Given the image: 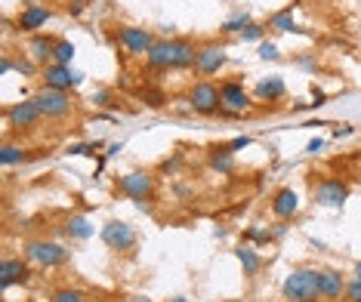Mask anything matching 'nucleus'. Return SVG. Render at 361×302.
I'll return each instance as SVG.
<instances>
[{
    "label": "nucleus",
    "mask_w": 361,
    "mask_h": 302,
    "mask_svg": "<svg viewBox=\"0 0 361 302\" xmlns=\"http://www.w3.org/2000/svg\"><path fill=\"white\" fill-rule=\"evenodd\" d=\"M65 234H68L71 241H87V238H93V225H90L87 216H71L68 222H65Z\"/></svg>",
    "instance_id": "nucleus-24"
},
{
    "label": "nucleus",
    "mask_w": 361,
    "mask_h": 302,
    "mask_svg": "<svg viewBox=\"0 0 361 302\" xmlns=\"http://www.w3.org/2000/svg\"><path fill=\"white\" fill-rule=\"evenodd\" d=\"M50 19H53V10H50V6L28 4L25 10L19 13V19H16V25H19V31H25V34H40V28H44Z\"/></svg>",
    "instance_id": "nucleus-16"
},
{
    "label": "nucleus",
    "mask_w": 361,
    "mask_h": 302,
    "mask_svg": "<svg viewBox=\"0 0 361 302\" xmlns=\"http://www.w3.org/2000/svg\"><path fill=\"white\" fill-rule=\"evenodd\" d=\"M118 191L124 198L136 201L139 210H149L145 201L154 198V173H149V170H130V173L118 176Z\"/></svg>",
    "instance_id": "nucleus-3"
},
{
    "label": "nucleus",
    "mask_w": 361,
    "mask_h": 302,
    "mask_svg": "<svg viewBox=\"0 0 361 302\" xmlns=\"http://www.w3.org/2000/svg\"><path fill=\"white\" fill-rule=\"evenodd\" d=\"M22 256L40 268H59L71 259V250L65 247V244H56V241H47V238H31V241L22 244Z\"/></svg>",
    "instance_id": "nucleus-2"
},
{
    "label": "nucleus",
    "mask_w": 361,
    "mask_h": 302,
    "mask_svg": "<svg viewBox=\"0 0 361 302\" xmlns=\"http://www.w3.org/2000/svg\"><path fill=\"white\" fill-rule=\"evenodd\" d=\"M278 56H281V53H278V44H272V40H262V44H259V59L262 62H275Z\"/></svg>",
    "instance_id": "nucleus-30"
},
{
    "label": "nucleus",
    "mask_w": 361,
    "mask_h": 302,
    "mask_svg": "<svg viewBox=\"0 0 361 302\" xmlns=\"http://www.w3.org/2000/svg\"><path fill=\"white\" fill-rule=\"evenodd\" d=\"M269 210H272L275 219L287 222V219H293V216L300 213V194L284 185V189H278V191L272 194V201H269Z\"/></svg>",
    "instance_id": "nucleus-15"
},
{
    "label": "nucleus",
    "mask_w": 361,
    "mask_h": 302,
    "mask_svg": "<svg viewBox=\"0 0 361 302\" xmlns=\"http://www.w3.org/2000/svg\"><path fill=\"white\" fill-rule=\"evenodd\" d=\"M170 302H188L185 296H173V299H170Z\"/></svg>",
    "instance_id": "nucleus-41"
},
{
    "label": "nucleus",
    "mask_w": 361,
    "mask_h": 302,
    "mask_svg": "<svg viewBox=\"0 0 361 302\" xmlns=\"http://www.w3.org/2000/svg\"><path fill=\"white\" fill-rule=\"evenodd\" d=\"M352 133H355V130H352V124H340V127L334 130V136H336V139H343V136H352Z\"/></svg>",
    "instance_id": "nucleus-37"
},
{
    "label": "nucleus",
    "mask_w": 361,
    "mask_h": 302,
    "mask_svg": "<svg viewBox=\"0 0 361 302\" xmlns=\"http://www.w3.org/2000/svg\"><path fill=\"white\" fill-rule=\"evenodd\" d=\"M31 99L37 102V108L44 111V120H65L71 114V96L65 89H50L40 87Z\"/></svg>",
    "instance_id": "nucleus-5"
},
{
    "label": "nucleus",
    "mask_w": 361,
    "mask_h": 302,
    "mask_svg": "<svg viewBox=\"0 0 361 302\" xmlns=\"http://www.w3.org/2000/svg\"><path fill=\"white\" fill-rule=\"evenodd\" d=\"M53 46H56V37H47V34H31L28 40V59H35L40 68L53 62Z\"/></svg>",
    "instance_id": "nucleus-19"
},
{
    "label": "nucleus",
    "mask_w": 361,
    "mask_h": 302,
    "mask_svg": "<svg viewBox=\"0 0 361 302\" xmlns=\"http://www.w3.org/2000/svg\"><path fill=\"white\" fill-rule=\"evenodd\" d=\"M188 108L195 114H216L223 108V96H219V87L210 84V80H198L192 89H188Z\"/></svg>",
    "instance_id": "nucleus-9"
},
{
    "label": "nucleus",
    "mask_w": 361,
    "mask_h": 302,
    "mask_svg": "<svg viewBox=\"0 0 361 302\" xmlns=\"http://www.w3.org/2000/svg\"><path fill=\"white\" fill-rule=\"evenodd\" d=\"M262 34H266V28L253 22V25H247L241 31V40H244V44H262Z\"/></svg>",
    "instance_id": "nucleus-29"
},
{
    "label": "nucleus",
    "mask_w": 361,
    "mask_h": 302,
    "mask_svg": "<svg viewBox=\"0 0 361 302\" xmlns=\"http://www.w3.org/2000/svg\"><path fill=\"white\" fill-rule=\"evenodd\" d=\"M228 56H226V46L216 44V40H210V44L198 46V59H195V71H198L201 77H213L219 75V71L226 68Z\"/></svg>",
    "instance_id": "nucleus-11"
},
{
    "label": "nucleus",
    "mask_w": 361,
    "mask_h": 302,
    "mask_svg": "<svg viewBox=\"0 0 361 302\" xmlns=\"http://www.w3.org/2000/svg\"><path fill=\"white\" fill-rule=\"evenodd\" d=\"M346 275L336 272V268H318V293L327 302H336L346 296Z\"/></svg>",
    "instance_id": "nucleus-14"
},
{
    "label": "nucleus",
    "mask_w": 361,
    "mask_h": 302,
    "mask_svg": "<svg viewBox=\"0 0 361 302\" xmlns=\"http://www.w3.org/2000/svg\"><path fill=\"white\" fill-rule=\"evenodd\" d=\"M247 238H250V241H272V234H269V232H262V228L253 225L250 232H247Z\"/></svg>",
    "instance_id": "nucleus-34"
},
{
    "label": "nucleus",
    "mask_w": 361,
    "mask_h": 302,
    "mask_svg": "<svg viewBox=\"0 0 361 302\" xmlns=\"http://www.w3.org/2000/svg\"><path fill=\"white\" fill-rule=\"evenodd\" d=\"M28 277H31V263L25 256H4V263H0V290L28 284Z\"/></svg>",
    "instance_id": "nucleus-12"
},
{
    "label": "nucleus",
    "mask_w": 361,
    "mask_h": 302,
    "mask_svg": "<svg viewBox=\"0 0 361 302\" xmlns=\"http://www.w3.org/2000/svg\"><path fill=\"white\" fill-rule=\"evenodd\" d=\"M322 149H324V139H322V136H318V139H312V142L306 145V151H309V154H318Z\"/></svg>",
    "instance_id": "nucleus-35"
},
{
    "label": "nucleus",
    "mask_w": 361,
    "mask_h": 302,
    "mask_svg": "<svg viewBox=\"0 0 361 302\" xmlns=\"http://www.w3.org/2000/svg\"><path fill=\"white\" fill-rule=\"evenodd\" d=\"M50 302H90V296L78 287H59V290H53Z\"/></svg>",
    "instance_id": "nucleus-28"
},
{
    "label": "nucleus",
    "mask_w": 361,
    "mask_h": 302,
    "mask_svg": "<svg viewBox=\"0 0 361 302\" xmlns=\"http://www.w3.org/2000/svg\"><path fill=\"white\" fill-rule=\"evenodd\" d=\"M352 275H355V277H358V281H361V259H358V263H355V268H352Z\"/></svg>",
    "instance_id": "nucleus-40"
},
{
    "label": "nucleus",
    "mask_w": 361,
    "mask_h": 302,
    "mask_svg": "<svg viewBox=\"0 0 361 302\" xmlns=\"http://www.w3.org/2000/svg\"><path fill=\"white\" fill-rule=\"evenodd\" d=\"M75 44L65 37H56V46H53V62L56 65H71V59H75Z\"/></svg>",
    "instance_id": "nucleus-26"
},
{
    "label": "nucleus",
    "mask_w": 361,
    "mask_h": 302,
    "mask_svg": "<svg viewBox=\"0 0 361 302\" xmlns=\"http://www.w3.org/2000/svg\"><path fill=\"white\" fill-rule=\"evenodd\" d=\"M4 118H6V127L10 130H16V133H28V130H35L40 120H44V111L37 108L35 99H22V102L6 105Z\"/></svg>",
    "instance_id": "nucleus-4"
},
{
    "label": "nucleus",
    "mask_w": 361,
    "mask_h": 302,
    "mask_svg": "<svg viewBox=\"0 0 361 302\" xmlns=\"http://www.w3.org/2000/svg\"><path fill=\"white\" fill-rule=\"evenodd\" d=\"M235 256H238V263H241V272H244L247 281H253V277L262 272V256L250 247V244H241V247L235 250Z\"/></svg>",
    "instance_id": "nucleus-21"
},
{
    "label": "nucleus",
    "mask_w": 361,
    "mask_h": 302,
    "mask_svg": "<svg viewBox=\"0 0 361 302\" xmlns=\"http://www.w3.org/2000/svg\"><path fill=\"white\" fill-rule=\"evenodd\" d=\"M111 99H114L111 89H99V93H93V105H99V108H109V105H114Z\"/></svg>",
    "instance_id": "nucleus-32"
},
{
    "label": "nucleus",
    "mask_w": 361,
    "mask_h": 302,
    "mask_svg": "<svg viewBox=\"0 0 361 302\" xmlns=\"http://www.w3.org/2000/svg\"><path fill=\"white\" fill-rule=\"evenodd\" d=\"M154 37L149 28H139V25H121L118 28V44L124 46L127 56H145L154 46Z\"/></svg>",
    "instance_id": "nucleus-10"
},
{
    "label": "nucleus",
    "mask_w": 361,
    "mask_h": 302,
    "mask_svg": "<svg viewBox=\"0 0 361 302\" xmlns=\"http://www.w3.org/2000/svg\"><path fill=\"white\" fill-rule=\"evenodd\" d=\"M195 59H198V46H195L188 37H173L170 40V68L173 71L195 68Z\"/></svg>",
    "instance_id": "nucleus-17"
},
{
    "label": "nucleus",
    "mask_w": 361,
    "mask_h": 302,
    "mask_svg": "<svg viewBox=\"0 0 361 302\" xmlns=\"http://www.w3.org/2000/svg\"><path fill=\"white\" fill-rule=\"evenodd\" d=\"M312 198H315L318 207H331V210H343L349 201V185L343 182V179H334V176H324L318 179L315 191H312Z\"/></svg>",
    "instance_id": "nucleus-8"
},
{
    "label": "nucleus",
    "mask_w": 361,
    "mask_h": 302,
    "mask_svg": "<svg viewBox=\"0 0 361 302\" xmlns=\"http://www.w3.org/2000/svg\"><path fill=\"white\" fill-rule=\"evenodd\" d=\"M257 99L262 102H278V99H284V93H287V87H284V77L281 75H272V77H262L259 84H257Z\"/></svg>",
    "instance_id": "nucleus-20"
},
{
    "label": "nucleus",
    "mask_w": 361,
    "mask_h": 302,
    "mask_svg": "<svg viewBox=\"0 0 361 302\" xmlns=\"http://www.w3.org/2000/svg\"><path fill=\"white\" fill-rule=\"evenodd\" d=\"M145 65L152 71H170V40H154V46L145 53Z\"/></svg>",
    "instance_id": "nucleus-22"
},
{
    "label": "nucleus",
    "mask_w": 361,
    "mask_h": 302,
    "mask_svg": "<svg viewBox=\"0 0 361 302\" xmlns=\"http://www.w3.org/2000/svg\"><path fill=\"white\" fill-rule=\"evenodd\" d=\"M28 158H31L28 149H22V145H16V142H4V149H0V164H4V167L25 164Z\"/></svg>",
    "instance_id": "nucleus-25"
},
{
    "label": "nucleus",
    "mask_w": 361,
    "mask_h": 302,
    "mask_svg": "<svg viewBox=\"0 0 361 302\" xmlns=\"http://www.w3.org/2000/svg\"><path fill=\"white\" fill-rule=\"evenodd\" d=\"M13 65H16V59H13L10 53H6V56H4V62H0V71H4V75H10V71H13Z\"/></svg>",
    "instance_id": "nucleus-38"
},
{
    "label": "nucleus",
    "mask_w": 361,
    "mask_h": 302,
    "mask_svg": "<svg viewBox=\"0 0 361 302\" xmlns=\"http://www.w3.org/2000/svg\"><path fill=\"white\" fill-rule=\"evenodd\" d=\"M207 164L213 173H219V176H232L235 173V151L228 149V142L226 145H213V149L207 151Z\"/></svg>",
    "instance_id": "nucleus-18"
},
{
    "label": "nucleus",
    "mask_w": 361,
    "mask_h": 302,
    "mask_svg": "<svg viewBox=\"0 0 361 302\" xmlns=\"http://www.w3.org/2000/svg\"><path fill=\"white\" fill-rule=\"evenodd\" d=\"M250 145H253L250 136H235L232 142H228V149H232V151H241V149H250Z\"/></svg>",
    "instance_id": "nucleus-33"
},
{
    "label": "nucleus",
    "mask_w": 361,
    "mask_h": 302,
    "mask_svg": "<svg viewBox=\"0 0 361 302\" xmlns=\"http://www.w3.org/2000/svg\"><path fill=\"white\" fill-rule=\"evenodd\" d=\"M102 244L109 250L114 253H130L136 247V241H139V234H136V228L124 222V219H109V222L102 225Z\"/></svg>",
    "instance_id": "nucleus-6"
},
{
    "label": "nucleus",
    "mask_w": 361,
    "mask_h": 302,
    "mask_svg": "<svg viewBox=\"0 0 361 302\" xmlns=\"http://www.w3.org/2000/svg\"><path fill=\"white\" fill-rule=\"evenodd\" d=\"M37 77H40V87H50V89H65V93H71V89H75V87L84 84V75H80V71H75V68H71V65H56V62L44 65Z\"/></svg>",
    "instance_id": "nucleus-7"
},
{
    "label": "nucleus",
    "mask_w": 361,
    "mask_h": 302,
    "mask_svg": "<svg viewBox=\"0 0 361 302\" xmlns=\"http://www.w3.org/2000/svg\"><path fill=\"white\" fill-rule=\"evenodd\" d=\"M179 161H183V154H176L173 161H164V167H161V170H164V173H173V170L179 167Z\"/></svg>",
    "instance_id": "nucleus-36"
},
{
    "label": "nucleus",
    "mask_w": 361,
    "mask_h": 302,
    "mask_svg": "<svg viewBox=\"0 0 361 302\" xmlns=\"http://www.w3.org/2000/svg\"><path fill=\"white\" fill-rule=\"evenodd\" d=\"M25 4H35V0H25Z\"/></svg>",
    "instance_id": "nucleus-42"
},
{
    "label": "nucleus",
    "mask_w": 361,
    "mask_h": 302,
    "mask_svg": "<svg viewBox=\"0 0 361 302\" xmlns=\"http://www.w3.org/2000/svg\"><path fill=\"white\" fill-rule=\"evenodd\" d=\"M219 96H223L219 114H244L250 108V96L241 80H223V84H219Z\"/></svg>",
    "instance_id": "nucleus-13"
},
{
    "label": "nucleus",
    "mask_w": 361,
    "mask_h": 302,
    "mask_svg": "<svg viewBox=\"0 0 361 302\" xmlns=\"http://www.w3.org/2000/svg\"><path fill=\"white\" fill-rule=\"evenodd\" d=\"M281 293L287 302H322V293H318V268H293L290 275L284 277Z\"/></svg>",
    "instance_id": "nucleus-1"
},
{
    "label": "nucleus",
    "mask_w": 361,
    "mask_h": 302,
    "mask_svg": "<svg viewBox=\"0 0 361 302\" xmlns=\"http://www.w3.org/2000/svg\"><path fill=\"white\" fill-rule=\"evenodd\" d=\"M68 13H71V15H80V13H84V0H71Z\"/></svg>",
    "instance_id": "nucleus-39"
},
{
    "label": "nucleus",
    "mask_w": 361,
    "mask_h": 302,
    "mask_svg": "<svg viewBox=\"0 0 361 302\" xmlns=\"http://www.w3.org/2000/svg\"><path fill=\"white\" fill-rule=\"evenodd\" d=\"M247 25H253V19H250V13H235L232 19H226L223 22V34H241Z\"/></svg>",
    "instance_id": "nucleus-27"
},
{
    "label": "nucleus",
    "mask_w": 361,
    "mask_h": 302,
    "mask_svg": "<svg viewBox=\"0 0 361 302\" xmlns=\"http://www.w3.org/2000/svg\"><path fill=\"white\" fill-rule=\"evenodd\" d=\"M346 302H361V281L358 277H352L346 284Z\"/></svg>",
    "instance_id": "nucleus-31"
},
{
    "label": "nucleus",
    "mask_w": 361,
    "mask_h": 302,
    "mask_svg": "<svg viewBox=\"0 0 361 302\" xmlns=\"http://www.w3.org/2000/svg\"><path fill=\"white\" fill-rule=\"evenodd\" d=\"M293 6H297V4H293ZM293 6H287V10L275 13L272 19H269V28L278 31V34H302V28L293 22Z\"/></svg>",
    "instance_id": "nucleus-23"
}]
</instances>
